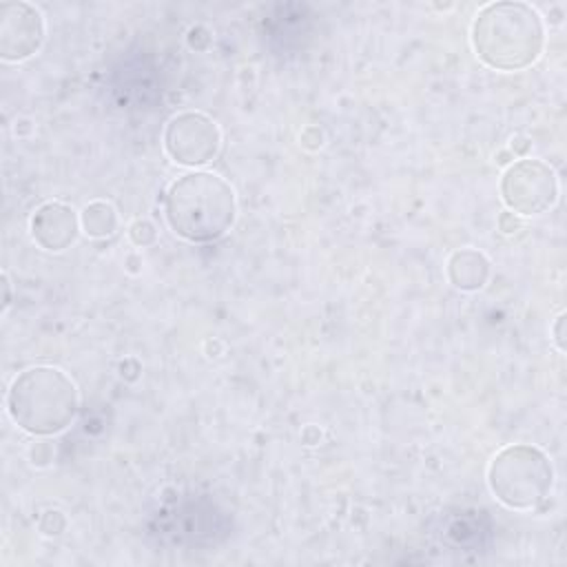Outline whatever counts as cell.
<instances>
[{"mask_svg":"<svg viewBox=\"0 0 567 567\" xmlns=\"http://www.w3.org/2000/svg\"><path fill=\"white\" fill-rule=\"evenodd\" d=\"M164 215L171 230L182 239L193 244L215 241L235 224V190L215 173H186L168 186Z\"/></svg>","mask_w":567,"mask_h":567,"instance_id":"1","label":"cell"},{"mask_svg":"<svg viewBox=\"0 0 567 567\" xmlns=\"http://www.w3.org/2000/svg\"><path fill=\"white\" fill-rule=\"evenodd\" d=\"M476 55L492 69L520 71L534 64L545 44L543 20L525 2H492L472 24Z\"/></svg>","mask_w":567,"mask_h":567,"instance_id":"2","label":"cell"},{"mask_svg":"<svg viewBox=\"0 0 567 567\" xmlns=\"http://www.w3.org/2000/svg\"><path fill=\"white\" fill-rule=\"evenodd\" d=\"M80 408L75 381L53 365L22 370L9 385L7 412L29 434L51 436L71 425Z\"/></svg>","mask_w":567,"mask_h":567,"instance_id":"3","label":"cell"},{"mask_svg":"<svg viewBox=\"0 0 567 567\" xmlns=\"http://www.w3.org/2000/svg\"><path fill=\"white\" fill-rule=\"evenodd\" d=\"M492 494L509 509H534L551 492L554 467L549 456L527 443L503 447L487 467Z\"/></svg>","mask_w":567,"mask_h":567,"instance_id":"4","label":"cell"},{"mask_svg":"<svg viewBox=\"0 0 567 567\" xmlns=\"http://www.w3.org/2000/svg\"><path fill=\"white\" fill-rule=\"evenodd\" d=\"M501 195L514 213L538 215L558 199V179L554 168L545 162L518 159L503 173Z\"/></svg>","mask_w":567,"mask_h":567,"instance_id":"5","label":"cell"},{"mask_svg":"<svg viewBox=\"0 0 567 567\" xmlns=\"http://www.w3.org/2000/svg\"><path fill=\"white\" fill-rule=\"evenodd\" d=\"M221 146V133L217 124L195 111L175 115L164 131V148L173 162L184 166H202L217 157Z\"/></svg>","mask_w":567,"mask_h":567,"instance_id":"6","label":"cell"},{"mask_svg":"<svg viewBox=\"0 0 567 567\" xmlns=\"http://www.w3.org/2000/svg\"><path fill=\"white\" fill-rule=\"evenodd\" d=\"M44 42V20L40 9L29 2L0 4V55L20 62L38 53Z\"/></svg>","mask_w":567,"mask_h":567,"instance_id":"7","label":"cell"},{"mask_svg":"<svg viewBox=\"0 0 567 567\" xmlns=\"http://www.w3.org/2000/svg\"><path fill=\"white\" fill-rule=\"evenodd\" d=\"M78 226L75 210L62 202H47L31 217V235L44 250L69 248L78 237Z\"/></svg>","mask_w":567,"mask_h":567,"instance_id":"8","label":"cell"},{"mask_svg":"<svg viewBox=\"0 0 567 567\" xmlns=\"http://www.w3.org/2000/svg\"><path fill=\"white\" fill-rule=\"evenodd\" d=\"M447 275L450 281L461 290H476L487 281L489 275V261L485 255L472 248L456 250L447 261Z\"/></svg>","mask_w":567,"mask_h":567,"instance_id":"9","label":"cell"},{"mask_svg":"<svg viewBox=\"0 0 567 567\" xmlns=\"http://www.w3.org/2000/svg\"><path fill=\"white\" fill-rule=\"evenodd\" d=\"M485 512H461L447 520L443 527L445 538L454 547H470V545H481V536L487 532L483 527Z\"/></svg>","mask_w":567,"mask_h":567,"instance_id":"10","label":"cell"},{"mask_svg":"<svg viewBox=\"0 0 567 567\" xmlns=\"http://www.w3.org/2000/svg\"><path fill=\"white\" fill-rule=\"evenodd\" d=\"M80 224L91 237H106L117 226V213L109 202H91L80 217Z\"/></svg>","mask_w":567,"mask_h":567,"instance_id":"11","label":"cell"},{"mask_svg":"<svg viewBox=\"0 0 567 567\" xmlns=\"http://www.w3.org/2000/svg\"><path fill=\"white\" fill-rule=\"evenodd\" d=\"M563 321H565V315H560V317L556 319V337H554L560 350H563Z\"/></svg>","mask_w":567,"mask_h":567,"instance_id":"12","label":"cell"},{"mask_svg":"<svg viewBox=\"0 0 567 567\" xmlns=\"http://www.w3.org/2000/svg\"><path fill=\"white\" fill-rule=\"evenodd\" d=\"M2 281H4V310L9 308V303H11V297H9V279H7V275H2Z\"/></svg>","mask_w":567,"mask_h":567,"instance_id":"13","label":"cell"}]
</instances>
